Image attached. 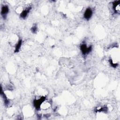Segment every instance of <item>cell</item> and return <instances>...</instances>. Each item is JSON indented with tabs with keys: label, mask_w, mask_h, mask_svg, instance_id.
<instances>
[{
	"label": "cell",
	"mask_w": 120,
	"mask_h": 120,
	"mask_svg": "<svg viewBox=\"0 0 120 120\" xmlns=\"http://www.w3.org/2000/svg\"><path fill=\"white\" fill-rule=\"evenodd\" d=\"M45 96H41L38 98H35L33 100V105L37 110L38 111L41 109V105L42 104L45 100Z\"/></svg>",
	"instance_id": "cell-1"
},
{
	"label": "cell",
	"mask_w": 120,
	"mask_h": 120,
	"mask_svg": "<svg viewBox=\"0 0 120 120\" xmlns=\"http://www.w3.org/2000/svg\"><path fill=\"white\" fill-rule=\"evenodd\" d=\"M80 48L82 55L84 56L88 54L91 51L92 49V46L91 45L88 46L87 45V44H86V43H83L80 45Z\"/></svg>",
	"instance_id": "cell-2"
},
{
	"label": "cell",
	"mask_w": 120,
	"mask_h": 120,
	"mask_svg": "<svg viewBox=\"0 0 120 120\" xmlns=\"http://www.w3.org/2000/svg\"><path fill=\"white\" fill-rule=\"evenodd\" d=\"M93 11L90 8H88L86 9L83 14V17L86 20H89L92 17Z\"/></svg>",
	"instance_id": "cell-3"
},
{
	"label": "cell",
	"mask_w": 120,
	"mask_h": 120,
	"mask_svg": "<svg viewBox=\"0 0 120 120\" xmlns=\"http://www.w3.org/2000/svg\"><path fill=\"white\" fill-rule=\"evenodd\" d=\"M9 12V8L7 5H4L1 7V15L3 19H5L7 17V15Z\"/></svg>",
	"instance_id": "cell-4"
},
{
	"label": "cell",
	"mask_w": 120,
	"mask_h": 120,
	"mask_svg": "<svg viewBox=\"0 0 120 120\" xmlns=\"http://www.w3.org/2000/svg\"><path fill=\"white\" fill-rule=\"evenodd\" d=\"M31 8H32L31 6H29L23 9V11L20 14L21 18H22V19H25L27 17V16H28V15H29V13L30 12Z\"/></svg>",
	"instance_id": "cell-5"
},
{
	"label": "cell",
	"mask_w": 120,
	"mask_h": 120,
	"mask_svg": "<svg viewBox=\"0 0 120 120\" xmlns=\"http://www.w3.org/2000/svg\"><path fill=\"white\" fill-rule=\"evenodd\" d=\"M112 8L115 13L119 14L120 12V1H114L112 2Z\"/></svg>",
	"instance_id": "cell-6"
},
{
	"label": "cell",
	"mask_w": 120,
	"mask_h": 120,
	"mask_svg": "<svg viewBox=\"0 0 120 120\" xmlns=\"http://www.w3.org/2000/svg\"><path fill=\"white\" fill-rule=\"evenodd\" d=\"M0 95L1 96L3 99V102H4V104L5 105V106H8L9 105V100L8 99V98L7 95L5 94V93H4L3 89H2V87H1V92H0Z\"/></svg>",
	"instance_id": "cell-7"
},
{
	"label": "cell",
	"mask_w": 120,
	"mask_h": 120,
	"mask_svg": "<svg viewBox=\"0 0 120 120\" xmlns=\"http://www.w3.org/2000/svg\"><path fill=\"white\" fill-rule=\"evenodd\" d=\"M51 106V104L48 101H46L45 100L42 104L41 105V109L43 110H47Z\"/></svg>",
	"instance_id": "cell-8"
},
{
	"label": "cell",
	"mask_w": 120,
	"mask_h": 120,
	"mask_svg": "<svg viewBox=\"0 0 120 120\" xmlns=\"http://www.w3.org/2000/svg\"><path fill=\"white\" fill-rule=\"evenodd\" d=\"M22 39H19L17 43H16L15 46V52H18L21 49V47L22 46Z\"/></svg>",
	"instance_id": "cell-9"
},
{
	"label": "cell",
	"mask_w": 120,
	"mask_h": 120,
	"mask_svg": "<svg viewBox=\"0 0 120 120\" xmlns=\"http://www.w3.org/2000/svg\"><path fill=\"white\" fill-rule=\"evenodd\" d=\"M108 108L107 107L104 106L102 107H98L97 109H96L95 110V112H103L105 113H106L108 112Z\"/></svg>",
	"instance_id": "cell-10"
},
{
	"label": "cell",
	"mask_w": 120,
	"mask_h": 120,
	"mask_svg": "<svg viewBox=\"0 0 120 120\" xmlns=\"http://www.w3.org/2000/svg\"><path fill=\"white\" fill-rule=\"evenodd\" d=\"M109 63H110V64L111 65V66L112 67L114 68H116L118 66V64L117 63L114 62L112 60V59H110L109 60Z\"/></svg>",
	"instance_id": "cell-11"
},
{
	"label": "cell",
	"mask_w": 120,
	"mask_h": 120,
	"mask_svg": "<svg viewBox=\"0 0 120 120\" xmlns=\"http://www.w3.org/2000/svg\"><path fill=\"white\" fill-rule=\"evenodd\" d=\"M31 31L33 33H36L38 31V27L36 24H34L31 28Z\"/></svg>",
	"instance_id": "cell-12"
},
{
	"label": "cell",
	"mask_w": 120,
	"mask_h": 120,
	"mask_svg": "<svg viewBox=\"0 0 120 120\" xmlns=\"http://www.w3.org/2000/svg\"><path fill=\"white\" fill-rule=\"evenodd\" d=\"M23 8L20 7H18V8H17V9H16V12L18 14H21V13L22 12V11H23Z\"/></svg>",
	"instance_id": "cell-13"
}]
</instances>
